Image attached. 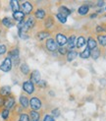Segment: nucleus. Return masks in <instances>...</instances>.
I'll use <instances>...</instances> for the list:
<instances>
[{
    "label": "nucleus",
    "instance_id": "nucleus-1",
    "mask_svg": "<svg viewBox=\"0 0 106 121\" xmlns=\"http://www.w3.org/2000/svg\"><path fill=\"white\" fill-rule=\"evenodd\" d=\"M29 106H31L32 110H34V111H37L41 108V101L38 98L37 96H33L29 99Z\"/></svg>",
    "mask_w": 106,
    "mask_h": 121
},
{
    "label": "nucleus",
    "instance_id": "nucleus-2",
    "mask_svg": "<svg viewBox=\"0 0 106 121\" xmlns=\"http://www.w3.org/2000/svg\"><path fill=\"white\" fill-rule=\"evenodd\" d=\"M12 64H13L12 63V59L7 56L3 60L1 65H0V70L3 72H9L12 69Z\"/></svg>",
    "mask_w": 106,
    "mask_h": 121
},
{
    "label": "nucleus",
    "instance_id": "nucleus-3",
    "mask_svg": "<svg viewBox=\"0 0 106 121\" xmlns=\"http://www.w3.org/2000/svg\"><path fill=\"white\" fill-rule=\"evenodd\" d=\"M23 90L28 95H32L34 92V85L31 81H25L23 83Z\"/></svg>",
    "mask_w": 106,
    "mask_h": 121
},
{
    "label": "nucleus",
    "instance_id": "nucleus-4",
    "mask_svg": "<svg viewBox=\"0 0 106 121\" xmlns=\"http://www.w3.org/2000/svg\"><path fill=\"white\" fill-rule=\"evenodd\" d=\"M33 4L31 2H29V1H26V2H24L22 5H21V9H22V12L25 15H29L32 13V11H33Z\"/></svg>",
    "mask_w": 106,
    "mask_h": 121
},
{
    "label": "nucleus",
    "instance_id": "nucleus-5",
    "mask_svg": "<svg viewBox=\"0 0 106 121\" xmlns=\"http://www.w3.org/2000/svg\"><path fill=\"white\" fill-rule=\"evenodd\" d=\"M15 105V98L13 95H10L8 98L5 99V104H4V107L6 109L10 110L11 108H13Z\"/></svg>",
    "mask_w": 106,
    "mask_h": 121
},
{
    "label": "nucleus",
    "instance_id": "nucleus-6",
    "mask_svg": "<svg viewBox=\"0 0 106 121\" xmlns=\"http://www.w3.org/2000/svg\"><path fill=\"white\" fill-rule=\"evenodd\" d=\"M29 81H31L33 85L38 84V82L40 81V73L37 70H34L31 73V77H29Z\"/></svg>",
    "mask_w": 106,
    "mask_h": 121
},
{
    "label": "nucleus",
    "instance_id": "nucleus-7",
    "mask_svg": "<svg viewBox=\"0 0 106 121\" xmlns=\"http://www.w3.org/2000/svg\"><path fill=\"white\" fill-rule=\"evenodd\" d=\"M46 48L49 51H55L58 48V44L53 39H47V41H46Z\"/></svg>",
    "mask_w": 106,
    "mask_h": 121
},
{
    "label": "nucleus",
    "instance_id": "nucleus-8",
    "mask_svg": "<svg viewBox=\"0 0 106 121\" xmlns=\"http://www.w3.org/2000/svg\"><path fill=\"white\" fill-rule=\"evenodd\" d=\"M11 95V87L10 86H4L0 89V96L6 99Z\"/></svg>",
    "mask_w": 106,
    "mask_h": 121
},
{
    "label": "nucleus",
    "instance_id": "nucleus-9",
    "mask_svg": "<svg viewBox=\"0 0 106 121\" xmlns=\"http://www.w3.org/2000/svg\"><path fill=\"white\" fill-rule=\"evenodd\" d=\"M67 38H66V35H64L63 34H58L56 35V42H57V44L58 45H65L67 43Z\"/></svg>",
    "mask_w": 106,
    "mask_h": 121
},
{
    "label": "nucleus",
    "instance_id": "nucleus-10",
    "mask_svg": "<svg viewBox=\"0 0 106 121\" xmlns=\"http://www.w3.org/2000/svg\"><path fill=\"white\" fill-rule=\"evenodd\" d=\"M20 104H21V106L23 108H25V109L29 107V98L27 95H20Z\"/></svg>",
    "mask_w": 106,
    "mask_h": 121
},
{
    "label": "nucleus",
    "instance_id": "nucleus-11",
    "mask_svg": "<svg viewBox=\"0 0 106 121\" xmlns=\"http://www.w3.org/2000/svg\"><path fill=\"white\" fill-rule=\"evenodd\" d=\"M2 25L5 26L6 28H12L15 26V23H14L13 19H11L9 17H5L2 19Z\"/></svg>",
    "mask_w": 106,
    "mask_h": 121
},
{
    "label": "nucleus",
    "instance_id": "nucleus-12",
    "mask_svg": "<svg viewBox=\"0 0 106 121\" xmlns=\"http://www.w3.org/2000/svg\"><path fill=\"white\" fill-rule=\"evenodd\" d=\"M25 14L23 13V12L20 10V11H17V12H14L13 13V18H14V20L18 21V22H22L24 21V19H25Z\"/></svg>",
    "mask_w": 106,
    "mask_h": 121
},
{
    "label": "nucleus",
    "instance_id": "nucleus-13",
    "mask_svg": "<svg viewBox=\"0 0 106 121\" xmlns=\"http://www.w3.org/2000/svg\"><path fill=\"white\" fill-rule=\"evenodd\" d=\"M67 43H68V48L69 49H74V48L76 47L77 45V40H76V37L75 35H71V37L69 38L68 41H67Z\"/></svg>",
    "mask_w": 106,
    "mask_h": 121
},
{
    "label": "nucleus",
    "instance_id": "nucleus-14",
    "mask_svg": "<svg viewBox=\"0 0 106 121\" xmlns=\"http://www.w3.org/2000/svg\"><path fill=\"white\" fill-rule=\"evenodd\" d=\"M17 28H18V31H21L23 33H27L29 31V27L27 26L26 24V21H22V22H19L17 25Z\"/></svg>",
    "mask_w": 106,
    "mask_h": 121
},
{
    "label": "nucleus",
    "instance_id": "nucleus-15",
    "mask_svg": "<svg viewBox=\"0 0 106 121\" xmlns=\"http://www.w3.org/2000/svg\"><path fill=\"white\" fill-rule=\"evenodd\" d=\"M35 23H37V21H35V18L33 17V16H29L28 19L26 20V24H27V26L29 27V30L33 29L35 26Z\"/></svg>",
    "mask_w": 106,
    "mask_h": 121
},
{
    "label": "nucleus",
    "instance_id": "nucleus-16",
    "mask_svg": "<svg viewBox=\"0 0 106 121\" xmlns=\"http://www.w3.org/2000/svg\"><path fill=\"white\" fill-rule=\"evenodd\" d=\"M29 121H39L40 114L37 111L32 110L31 112H29Z\"/></svg>",
    "mask_w": 106,
    "mask_h": 121
},
{
    "label": "nucleus",
    "instance_id": "nucleus-17",
    "mask_svg": "<svg viewBox=\"0 0 106 121\" xmlns=\"http://www.w3.org/2000/svg\"><path fill=\"white\" fill-rule=\"evenodd\" d=\"M10 6H11V9L13 11V13L17 11H20L21 6H20L19 1H17V0H12V1H10Z\"/></svg>",
    "mask_w": 106,
    "mask_h": 121
},
{
    "label": "nucleus",
    "instance_id": "nucleus-18",
    "mask_svg": "<svg viewBox=\"0 0 106 121\" xmlns=\"http://www.w3.org/2000/svg\"><path fill=\"white\" fill-rule=\"evenodd\" d=\"M45 15H46V13L43 9H37L34 12V17L37 18V19H44Z\"/></svg>",
    "mask_w": 106,
    "mask_h": 121
},
{
    "label": "nucleus",
    "instance_id": "nucleus-19",
    "mask_svg": "<svg viewBox=\"0 0 106 121\" xmlns=\"http://www.w3.org/2000/svg\"><path fill=\"white\" fill-rule=\"evenodd\" d=\"M59 14H61L62 16L66 18L67 16L71 14V11L67 7H65V6H61V7H59Z\"/></svg>",
    "mask_w": 106,
    "mask_h": 121
},
{
    "label": "nucleus",
    "instance_id": "nucleus-20",
    "mask_svg": "<svg viewBox=\"0 0 106 121\" xmlns=\"http://www.w3.org/2000/svg\"><path fill=\"white\" fill-rule=\"evenodd\" d=\"M87 47L90 48V49H94V48H96L97 47V43H96V41L94 39L92 38H90L87 39Z\"/></svg>",
    "mask_w": 106,
    "mask_h": 121
},
{
    "label": "nucleus",
    "instance_id": "nucleus-21",
    "mask_svg": "<svg viewBox=\"0 0 106 121\" xmlns=\"http://www.w3.org/2000/svg\"><path fill=\"white\" fill-rule=\"evenodd\" d=\"M49 37H50V33L44 32V31L39 32V33H37V38L39 40H42V39H46V38H49Z\"/></svg>",
    "mask_w": 106,
    "mask_h": 121
},
{
    "label": "nucleus",
    "instance_id": "nucleus-22",
    "mask_svg": "<svg viewBox=\"0 0 106 121\" xmlns=\"http://www.w3.org/2000/svg\"><path fill=\"white\" fill-rule=\"evenodd\" d=\"M77 56H78V52L74 51V50H71L70 52L67 53V60L69 62H71V61H73L74 59H76Z\"/></svg>",
    "mask_w": 106,
    "mask_h": 121
},
{
    "label": "nucleus",
    "instance_id": "nucleus-23",
    "mask_svg": "<svg viewBox=\"0 0 106 121\" xmlns=\"http://www.w3.org/2000/svg\"><path fill=\"white\" fill-rule=\"evenodd\" d=\"M20 70H21V72L24 75H28L29 73V65L26 64V63H23L20 66Z\"/></svg>",
    "mask_w": 106,
    "mask_h": 121
},
{
    "label": "nucleus",
    "instance_id": "nucleus-24",
    "mask_svg": "<svg viewBox=\"0 0 106 121\" xmlns=\"http://www.w3.org/2000/svg\"><path fill=\"white\" fill-rule=\"evenodd\" d=\"M80 56H81L82 58H84V59L88 58V57L90 56V49L88 47H86L84 51H82V52L80 53Z\"/></svg>",
    "mask_w": 106,
    "mask_h": 121
},
{
    "label": "nucleus",
    "instance_id": "nucleus-25",
    "mask_svg": "<svg viewBox=\"0 0 106 121\" xmlns=\"http://www.w3.org/2000/svg\"><path fill=\"white\" fill-rule=\"evenodd\" d=\"M78 12H79L80 15H86V14H87V12H88V6L87 5H82L81 7L79 8Z\"/></svg>",
    "mask_w": 106,
    "mask_h": 121
},
{
    "label": "nucleus",
    "instance_id": "nucleus-26",
    "mask_svg": "<svg viewBox=\"0 0 106 121\" xmlns=\"http://www.w3.org/2000/svg\"><path fill=\"white\" fill-rule=\"evenodd\" d=\"M90 56L93 58V59H97L99 56H100V50L98 49V48H94V49H92L90 51Z\"/></svg>",
    "mask_w": 106,
    "mask_h": 121
},
{
    "label": "nucleus",
    "instance_id": "nucleus-27",
    "mask_svg": "<svg viewBox=\"0 0 106 121\" xmlns=\"http://www.w3.org/2000/svg\"><path fill=\"white\" fill-rule=\"evenodd\" d=\"M86 44V39L84 37H79V39H77V47H82Z\"/></svg>",
    "mask_w": 106,
    "mask_h": 121
},
{
    "label": "nucleus",
    "instance_id": "nucleus-28",
    "mask_svg": "<svg viewBox=\"0 0 106 121\" xmlns=\"http://www.w3.org/2000/svg\"><path fill=\"white\" fill-rule=\"evenodd\" d=\"M17 121H29V116L27 113H20Z\"/></svg>",
    "mask_w": 106,
    "mask_h": 121
},
{
    "label": "nucleus",
    "instance_id": "nucleus-29",
    "mask_svg": "<svg viewBox=\"0 0 106 121\" xmlns=\"http://www.w3.org/2000/svg\"><path fill=\"white\" fill-rule=\"evenodd\" d=\"M97 39H98V42L100 45H102V46L106 45V35H98Z\"/></svg>",
    "mask_w": 106,
    "mask_h": 121
},
{
    "label": "nucleus",
    "instance_id": "nucleus-30",
    "mask_svg": "<svg viewBox=\"0 0 106 121\" xmlns=\"http://www.w3.org/2000/svg\"><path fill=\"white\" fill-rule=\"evenodd\" d=\"M9 113H10V110H8V109H6V108H4V109L2 110V112H1V116H2V118L5 119V120H7L8 117H9Z\"/></svg>",
    "mask_w": 106,
    "mask_h": 121
},
{
    "label": "nucleus",
    "instance_id": "nucleus-31",
    "mask_svg": "<svg viewBox=\"0 0 106 121\" xmlns=\"http://www.w3.org/2000/svg\"><path fill=\"white\" fill-rule=\"evenodd\" d=\"M52 24H53V19H52V18H51V17L47 18L46 22H45V27H46V28H50V27L52 26Z\"/></svg>",
    "mask_w": 106,
    "mask_h": 121
},
{
    "label": "nucleus",
    "instance_id": "nucleus-32",
    "mask_svg": "<svg viewBox=\"0 0 106 121\" xmlns=\"http://www.w3.org/2000/svg\"><path fill=\"white\" fill-rule=\"evenodd\" d=\"M51 114L53 116H55V117L60 116V109H59V108H54V109L51 111Z\"/></svg>",
    "mask_w": 106,
    "mask_h": 121
},
{
    "label": "nucleus",
    "instance_id": "nucleus-33",
    "mask_svg": "<svg viewBox=\"0 0 106 121\" xmlns=\"http://www.w3.org/2000/svg\"><path fill=\"white\" fill-rule=\"evenodd\" d=\"M18 35H19V37L23 39H29V35L26 34V33H23L21 31H18Z\"/></svg>",
    "mask_w": 106,
    "mask_h": 121
},
{
    "label": "nucleus",
    "instance_id": "nucleus-34",
    "mask_svg": "<svg viewBox=\"0 0 106 121\" xmlns=\"http://www.w3.org/2000/svg\"><path fill=\"white\" fill-rule=\"evenodd\" d=\"M56 17H57V19L60 21L62 24H65V23H66V18H65L64 16H62L61 14H59V13H58V14L56 15Z\"/></svg>",
    "mask_w": 106,
    "mask_h": 121
},
{
    "label": "nucleus",
    "instance_id": "nucleus-35",
    "mask_svg": "<svg viewBox=\"0 0 106 121\" xmlns=\"http://www.w3.org/2000/svg\"><path fill=\"white\" fill-rule=\"evenodd\" d=\"M6 50H7L6 45L5 44H0V55H2V54L6 53Z\"/></svg>",
    "mask_w": 106,
    "mask_h": 121
},
{
    "label": "nucleus",
    "instance_id": "nucleus-36",
    "mask_svg": "<svg viewBox=\"0 0 106 121\" xmlns=\"http://www.w3.org/2000/svg\"><path fill=\"white\" fill-rule=\"evenodd\" d=\"M43 121H54V118H53L51 115H49V114H46L43 118Z\"/></svg>",
    "mask_w": 106,
    "mask_h": 121
},
{
    "label": "nucleus",
    "instance_id": "nucleus-37",
    "mask_svg": "<svg viewBox=\"0 0 106 121\" xmlns=\"http://www.w3.org/2000/svg\"><path fill=\"white\" fill-rule=\"evenodd\" d=\"M46 84H47V83H46L45 81H41V80H40V81L38 82V84H37V86H38L39 88H45V87L47 86Z\"/></svg>",
    "mask_w": 106,
    "mask_h": 121
},
{
    "label": "nucleus",
    "instance_id": "nucleus-38",
    "mask_svg": "<svg viewBox=\"0 0 106 121\" xmlns=\"http://www.w3.org/2000/svg\"><path fill=\"white\" fill-rule=\"evenodd\" d=\"M58 50H59V53L62 54V55H65V54L67 53V49H66L65 47H60Z\"/></svg>",
    "mask_w": 106,
    "mask_h": 121
},
{
    "label": "nucleus",
    "instance_id": "nucleus-39",
    "mask_svg": "<svg viewBox=\"0 0 106 121\" xmlns=\"http://www.w3.org/2000/svg\"><path fill=\"white\" fill-rule=\"evenodd\" d=\"M4 104H5V99L2 98V96H0V107L4 106Z\"/></svg>",
    "mask_w": 106,
    "mask_h": 121
},
{
    "label": "nucleus",
    "instance_id": "nucleus-40",
    "mask_svg": "<svg viewBox=\"0 0 106 121\" xmlns=\"http://www.w3.org/2000/svg\"><path fill=\"white\" fill-rule=\"evenodd\" d=\"M104 31V29L102 28V27H100V26H97L96 27V32L97 33H101V32H103Z\"/></svg>",
    "mask_w": 106,
    "mask_h": 121
},
{
    "label": "nucleus",
    "instance_id": "nucleus-41",
    "mask_svg": "<svg viewBox=\"0 0 106 121\" xmlns=\"http://www.w3.org/2000/svg\"><path fill=\"white\" fill-rule=\"evenodd\" d=\"M103 5H104V1H98L97 2V6H98V7H102Z\"/></svg>",
    "mask_w": 106,
    "mask_h": 121
},
{
    "label": "nucleus",
    "instance_id": "nucleus-42",
    "mask_svg": "<svg viewBox=\"0 0 106 121\" xmlns=\"http://www.w3.org/2000/svg\"><path fill=\"white\" fill-rule=\"evenodd\" d=\"M96 16H97V14L95 13V14H93V15H91V16H90V18H95Z\"/></svg>",
    "mask_w": 106,
    "mask_h": 121
},
{
    "label": "nucleus",
    "instance_id": "nucleus-43",
    "mask_svg": "<svg viewBox=\"0 0 106 121\" xmlns=\"http://www.w3.org/2000/svg\"><path fill=\"white\" fill-rule=\"evenodd\" d=\"M0 34H1V30H0Z\"/></svg>",
    "mask_w": 106,
    "mask_h": 121
},
{
    "label": "nucleus",
    "instance_id": "nucleus-44",
    "mask_svg": "<svg viewBox=\"0 0 106 121\" xmlns=\"http://www.w3.org/2000/svg\"><path fill=\"white\" fill-rule=\"evenodd\" d=\"M105 9H106V8H105Z\"/></svg>",
    "mask_w": 106,
    "mask_h": 121
}]
</instances>
